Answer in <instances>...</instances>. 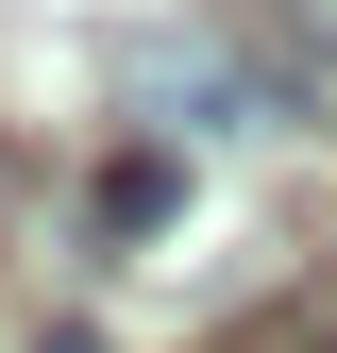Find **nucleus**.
<instances>
[{"label":"nucleus","instance_id":"f257e3e1","mask_svg":"<svg viewBox=\"0 0 337 353\" xmlns=\"http://www.w3.org/2000/svg\"><path fill=\"white\" fill-rule=\"evenodd\" d=\"M102 101L135 118V135L186 152V135H270L304 84L253 51V34H220V17H135V34H118V68H102Z\"/></svg>","mask_w":337,"mask_h":353},{"label":"nucleus","instance_id":"f03ea898","mask_svg":"<svg viewBox=\"0 0 337 353\" xmlns=\"http://www.w3.org/2000/svg\"><path fill=\"white\" fill-rule=\"evenodd\" d=\"M168 219H186V152H168V135H118L102 152V185H84V236H168Z\"/></svg>","mask_w":337,"mask_h":353},{"label":"nucleus","instance_id":"7ed1b4c3","mask_svg":"<svg viewBox=\"0 0 337 353\" xmlns=\"http://www.w3.org/2000/svg\"><path fill=\"white\" fill-rule=\"evenodd\" d=\"M270 17V68L304 84V118H337V0H253Z\"/></svg>","mask_w":337,"mask_h":353},{"label":"nucleus","instance_id":"20e7f679","mask_svg":"<svg viewBox=\"0 0 337 353\" xmlns=\"http://www.w3.org/2000/svg\"><path fill=\"white\" fill-rule=\"evenodd\" d=\"M220 353H337V270H320L304 303H270V320H253V336H220Z\"/></svg>","mask_w":337,"mask_h":353},{"label":"nucleus","instance_id":"39448f33","mask_svg":"<svg viewBox=\"0 0 337 353\" xmlns=\"http://www.w3.org/2000/svg\"><path fill=\"white\" fill-rule=\"evenodd\" d=\"M34 353H102V336H84V320H51V336H34Z\"/></svg>","mask_w":337,"mask_h":353},{"label":"nucleus","instance_id":"423d86ee","mask_svg":"<svg viewBox=\"0 0 337 353\" xmlns=\"http://www.w3.org/2000/svg\"><path fill=\"white\" fill-rule=\"evenodd\" d=\"M0 202H17V152H0Z\"/></svg>","mask_w":337,"mask_h":353}]
</instances>
